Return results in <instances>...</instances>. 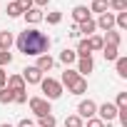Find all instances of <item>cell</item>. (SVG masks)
<instances>
[{
	"label": "cell",
	"mask_w": 127,
	"mask_h": 127,
	"mask_svg": "<svg viewBox=\"0 0 127 127\" xmlns=\"http://www.w3.org/2000/svg\"><path fill=\"white\" fill-rule=\"evenodd\" d=\"M72 20H75V25L90 20V8H85V5H75V8H72Z\"/></svg>",
	"instance_id": "cell-8"
},
{
	"label": "cell",
	"mask_w": 127,
	"mask_h": 127,
	"mask_svg": "<svg viewBox=\"0 0 127 127\" xmlns=\"http://www.w3.org/2000/svg\"><path fill=\"white\" fill-rule=\"evenodd\" d=\"M95 25H97V28H102L105 32H107V30H115V13H102V15H100V20H97Z\"/></svg>",
	"instance_id": "cell-9"
},
{
	"label": "cell",
	"mask_w": 127,
	"mask_h": 127,
	"mask_svg": "<svg viewBox=\"0 0 127 127\" xmlns=\"http://www.w3.org/2000/svg\"><path fill=\"white\" fill-rule=\"evenodd\" d=\"M52 65H55V60L45 52V55H40V57H37V65H35V67H37L40 72H50V70H52Z\"/></svg>",
	"instance_id": "cell-13"
},
{
	"label": "cell",
	"mask_w": 127,
	"mask_h": 127,
	"mask_svg": "<svg viewBox=\"0 0 127 127\" xmlns=\"http://www.w3.org/2000/svg\"><path fill=\"white\" fill-rule=\"evenodd\" d=\"M10 62H13V55H10V52H5V50H0V67L10 65Z\"/></svg>",
	"instance_id": "cell-32"
},
{
	"label": "cell",
	"mask_w": 127,
	"mask_h": 127,
	"mask_svg": "<svg viewBox=\"0 0 127 127\" xmlns=\"http://www.w3.org/2000/svg\"><path fill=\"white\" fill-rule=\"evenodd\" d=\"M42 20H47V25H60V20H62V13H60V10H52V13L42 15Z\"/></svg>",
	"instance_id": "cell-22"
},
{
	"label": "cell",
	"mask_w": 127,
	"mask_h": 127,
	"mask_svg": "<svg viewBox=\"0 0 127 127\" xmlns=\"http://www.w3.org/2000/svg\"><path fill=\"white\" fill-rule=\"evenodd\" d=\"M13 102H18V105H25V102H28V92H25V90H20V92H13Z\"/></svg>",
	"instance_id": "cell-31"
},
{
	"label": "cell",
	"mask_w": 127,
	"mask_h": 127,
	"mask_svg": "<svg viewBox=\"0 0 127 127\" xmlns=\"http://www.w3.org/2000/svg\"><path fill=\"white\" fill-rule=\"evenodd\" d=\"M95 30H97V25H95V20H92V18L77 25V32H80V35H85V37H90V35H95Z\"/></svg>",
	"instance_id": "cell-14"
},
{
	"label": "cell",
	"mask_w": 127,
	"mask_h": 127,
	"mask_svg": "<svg viewBox=\"0 0 127 127\" xmlns=\"http://www.w3.org/2000/svg\"><path fill=\"white\" fill-rule=\"evenodd\" d=\"M77 77H80V75H77V70H70V67H67L65 72H62V77H60V85H67V87H70Z\"/></svg>",
	"instance_id": "cell-19"
},
{
	"label": "cell",
	"mask_w": 127,
	"mask_h": 127,
	"mask_svg": "<svg viewBox=\"0 0 127 127\" xmlns=\"http://www.w3.org/2000/svg\"><path fill=\"white\" fill-rule=\"evenodd\" d=\"M60 62H62V65H72V62H77V55H75V50H70V47H65V50H62L60 52Z\"/></svg>",
	"instance_id": "cell-17"
},
{
	"label": "cell",
	"mask_w": 127,
	"mask_h": 127,
	"mask_svg": "<svg viewBox=\"0 0 127 127\" xmlns=\"http://www.w3.org/2000/svg\"><path fill=\"white\" fill-rule=\"evenodd\" d=\"M67 92H70V95H85V92H87V80H85V77H77V80L67 87Z\"/></svg>",
	"instance_id": "cell-12"
},
{
	"label": "cell",
	"mask_w": 127,
	"mask_h": 127,
	"mask_svg": "<svg viewBox=\"0 0 127 127\" xmlns=\"http://www.w3.org/2000/svg\"><path fill=\"white\" fill-rule=\"evenodd\" d=\"M95 115H97V102H92L90 97L77 105V117H80V120H90V117H95Z\"/></svg>",
	"instance_id": "cell-4"
},
{
	"label": "cell",
	"mask_w": 127,
	"mask_h": 127,
	"mask_svg": "<svg viewBox=\"0 0 127 127\" xmlns=\"http://www.w3.org/2000/svg\"><path fill=\"white\" fill-rule=\"evenodd\" d=\"M13 3H15V0H13Z\"/></svg>",
	"instance_id": "cell-41"
},
{
	"label": "cell",
	"mask_w": 127,
	"mask_h": 127,
	"mask_svg": "<svg viewBox=\"0 0 127 127\" xmlns=\"http://www.w3.org/2000/svg\"><path fill=\"white\" fill-rule=\"evenodd\" d=\"M87 127H105V122H102L100 117H90V120H87Z\"/></svg>",
	"instance_id": "cell-36"
},
{
	"label": "cell",
	"mask_w": 127,
	"mask_h": 127,
	"mask_svg": "<svg viewBox=\"0 0 127 127\" xmlns=\"http://www.w3.org/2000/svg\"><path fill=\"white\" fill-rule=\"evenodd\" d=\"M37 125L40 127H57V120H55V115H45V117H37Z\"/></svg>",
	"instance_id": "cell-24"
},
{
	"label": "cell",
	"mask_w": 127,
	"mask_h": 127,
	"mask_svg": "<svg viewBox=\"0 0 127 127\" xmlns=\"http://www.w3.org/2000/svg\"><path fill=\"white\" fill-rule=\"evenodd\" d=\"M18 127H35V125H32L30 120H20V122H18Z\"/></svg>",
	"instance_id": "cell-38"
},
{
	"label": "cell",
	"mask_w": 127,
	"mask_h": 127,
	"mask_svg": "<svg viewBox=\"0 0 127 127\" xmlns=\"http://www.w3.org/2000/svg\"><path fill=\"white\" fill-rule=\"evenodd\" d=\"M75 55H77V57H90V55H92V50H90V45H87V37H82V40L77 42Z\"/></svg>",
	"instance_id": "cell-20"
},
{
	"label": "cell",
	"mask_w": 127,
	"mask_h": 127,
	"mask_svg": "<svg viewBox=\"0 0 127 127\" xmlns=\"http://www.w3.org/2000/svg\"><path fill=\"white\" fill-rule=\"evenodd\" d=\"M13 45H15V37H13V32H10V30L0 32V50L10 52V47H13Z\"/></svg>",
	"instance_id": "cell-16"
},
{
	"label": "cell",
	"mask_w": 127,
	"mask_h": 127,
	"mask_svg": "<svg viewBox=\"0 0 127 127\" xmlns=\"http://www.w3.org/2000/svg\"><path fill=\"white\" fill-rule=\"evenodd\" d=\"M117 120H120V125H122V127H127V107L117 110Z\"/></svg>",
	"instance_id": "cell-34"
},
{
	"label": "cell",
	"mask_w": 127,
	"mask_h": 127,
	"mask_svg": "<svg viewBox=\"0 0 127 127\" xmlns=\"http://www.w3.org/2000/svg\"><path fill=\"white\" fill-rule=\"evenodd\" d=\"M5 82H8V72H5L3 67H0V90L5 87Z\"/></svg>",
	"instance_id": "cell-37"
},
{
	"label": "cell",
	"mask_w": 127,
	"mask_h": 127,
	"mask_svg": "<svg viewBox=\"0 0 127 127\" xmlns=\"http://www.w3.org/2000/svg\"><path fill=\"white\" fill-rule=\"evenodd\" d=\"M102 55H105V60H107V62H115V60L120 57V47H112V45H102Z\"/></svg>",
	"instance_id": "cell-18"
},
{
	"label": "cell",
	"mask_w": 127,
	"mask_h": 127,
	"mask_svg": "<svg viewBox=\"0 0 127 127\" xmlns=\"http://www.w3.org/2000/svg\"><path fill=\"white\" fill-rule=\"evenodd\" d=\"M23 15H25V23H30V25L42 23V10H40V8H30V10H25Z\"/></svg>",
	"instance_id": "cell-10"
},
{
	"label": "cell",
	"mask_w": 127,
	"mask_h": 127,
	"mask_svg": "<svg viewBox=\"0 0 127 127\" xmlns=\"http://www.w3.org/2000/svg\"><path fill=\"white\" fill-rule=\"evenodd\" d=\"M5 87L13 90V92H20V90H25V80H23L20 75H10L8 82H5Z\"/></svg>",
	"instance_id": "cell-11"
},
{
	"label": "cell",
	"mask_w": 127,
	"mask_h": 127,
	"mask_svg": "<svg viewBox=\"0 0 127 127\" xmlns=\"http://www.w3.org/2000/svg\"><path fill=\"white\" fill-rule=\"evenodd\" d=\"M115 107H117V110L127 107V92H120V95H117V102H115Z\"/></svg>",
	"instance_id": "cell-33"
},
{
	"label": "cell",
	"mask_w": 127,
	"mask_h": 127,
	"mask_svg": "<svg viewBox=\"0 0 127 127\" xmlns=\"http://www.w3.org/2000/svg\"><path fill=\"white\" fill-rule=\"evenodd\" d=\"M10 102H13V90L3 87L0 90V105H10Z\"/></svg>",
	"instance_id": "cell-28"
},
{
	"label": "cell",
	"mask_w": 127,
	"mask_h": 127,
	"mask_svg": "<svg viewBox=\"0 0 127 127\" xmlns=\"http://www.w3.org/2000/svg\"><path fill=\"white\" fill-rule=\"evenodd\" d=\"M47 3H50V0H32V5H35V8H42V5H47Z\"/></svg>",
	"instance_id": "cell-39"
},
{
	"label": "cell",
	"mask_w": 127,
	"mask_h": 127,
	"mask_svg": "<svg viewBox=\"0 0 127 127\" xmlns=\"http://www.w3.org/2000/svg\"><path fill=\"white\" fill-rule=\"evenodd\" d=\"M102 42H105V45H112V47H120L122 35H120L117 30H107V32H105V37H102Z\"/></svg>",
	"instance_id": "cell-15"
},
{
	"label": "cell",
	"mask_w": 127,
	"mask_h": 127,
	"mask_svg": "<svg viewBox=\"0 0 127 127\" xmlns=\"http://www.w3.org/2000/svg\"><path fill=\"white\" fill-rule=\"evenodd\" d=\"M15 3H18V8H20L23 13L30 10V8H35V5H32V0H15Z\"/></svg>",
	"instance_id": "cell-35"
},
{
	"label": "cell",
	"mask_w": 127,
	"mask_h": 127,
	"mask_svg": "<svg viewBox=\"0 0 127 127\" xmlns=\"http://www.w3.org/2000/svg\"><path fill=\"white\" fill-rule=\"evenodd\" d=\"M115 25H117L120 30H125V28H127V10H125V13H117V15H115Z\"/></svg>",
	"instance_id": "cell-29"
},
{
	"label": "cell",
	"mask_w": 127,
	"mask_h": 127,
	"mask_svg": "<svg viewBox=\"0 0 127 127\" xmlns=\"http://www.w3.org/2000/svg\"><path fill=\"white\" fill-rule=\"evenodd\" d=\"M65 127H85V122H82L77 115H67V117H65Z\"/></svg>",
	"instance_id": "cell-27"
},
{
	"label": "cell",
	"mask_w": 127,
	"mask_h": 127,
	"mask_svg": "<svg viewBox=\"0 0 127 127\" xmlns=\"http://www.w3.org/2000/svg\"><path fill=\"white\" fill-rule=\"evenodd\" d=\"M0 127H15V125H10V122H3V125H0Z\"/></svg>",
	"instance_id": "cell-40"
},
{
	"label": "cell",
	"mask_w": 127,
	"mask_h": 127,
	"mask_svg": "<svg viewBox=\"0 0 127 127\" xmlns=\"http://www.w3.org/2000/svg\"><path fill=\"white\" fill-rule=\"evenodd\" d=\"M115 67H117V75H120V77H127V57L120 55V57L115 60Z\"/></svg>",
	"instance_id": "cell-21"
},
{
	"label": "cell",
	"mask_w": 127,
	"mask_h": 127,
	"mask_svg": "<svg viewBox=\"0 0 127 127\" xmlns=\"http://www.w3.org/2000/svg\"><path fill=\"white\" fill-rule=\"evenodd\" d=\"M107 8H112L115 13H125V10H127V0H110Z\"/></svg>",
	"instance_id": "cell-25"
},
{
	"label": "cell",
	"mask_w": 127,
	"mask_h": 127,
	"mask_svg": "<svg viewBox=\"0 0 127 127\" xmlns=\"http://www.w3.org/2000/svg\"><path fill=\"white\" fill-rule=\"evenodd\" d=\"M92 70H95V60H92V55H90V57H77V75H80V77L90 75Z\"/></svg>",
	"instance_id": "cell-7"
},
{
	"label": "cell",
	"mask_w": 127,
	"mask_h": 127,
	"mask_svg": "<svg viewBox=\"0 0 127 127\" xmlns=\"http://www.w3.org/2000/svg\"><path fill=\"white\" fill-rule=\"evenodd\" d=\"M28 105H30V110H32V115H35V117L52 115V105H50V100H45V97H30V100H28Z\"/></svg>",
	"instance_id": "cell-3"
},
{
	"label": "cell",
	"mask_w": 127,
	"mask_h": 127,
	"mask_svg": "<svg viewBox=\"0 0 127 127\" xmlns=\"http://www.w3.org/2000/svg\"><path fill=\"white\" fill-rule=\"evenodd\" d=\"M87 45H90V50H92V52H97V50H102V45H105V42H102V37H100V35H90V37H87Z\"/></svg>",
	"instance_id": "cell-23"
},
{
	"label": "cell",
	"mask_w": 127,
	"mask_h": 127,
	"mask_svg": "<svg viewBox=\"0 0 127 127\" xmlns=\"http://www.w3.org/2000/svg\"><path fill=\"white\" fill-rule=\"evenodd\" d=\"M97 115H100V120L107 125V122H112V120H117V107H115V102H105V105H97Z\"/></svg>",
	"instance_id": "cell-5"
},
{
	"label": "cell",
	"mask_w": 127,
	"mask_h": 127,
	"mask_svg": "<svg viewBox=\"0 0 127 127\" xmlns=\"http://www.w3.org/2000/svg\"><path fill=\"white\" fill-rule=\"evenodd\" d=\"M40 87H42V92H45V100H57V97H62V85H60V80H52V77H42L40 80Z\"/></svg>",
	"instance_id": "cell-2"
},
{
	"label": "cell",
	"mask_w": 127,
	"mask_h": 127,
	"mask_svg": "<svg viewBox=\"0 0 127 127\" xmlns=\"http://www.w3.org/2000/svg\"><path fill=\"white\" fill-rule=\"evenodd\" d=\"M90 13H107V0H92V8H90Z\"/></svg>",
	"instance_id": "cell-26"
},
{
	"label": "cell",
	"mask_w": 127,
	"mask_h": 127,
	"mask_svg": "<svg viewBox=\"0 0 127 127\" xmlns=\"http://www.w3.org/2000/svg\"><path fill=\"white\" fill-rule=\"evenodd\" d=\"M15 45L23 55H32V57H40L50 50V37L45 32H40L37 28H25L18 37H15Z\"/></svg>",
	"instance_id": "cell-1"
},
{
	"label": "cell",
	"mask_w": 127,
	"mask_h": 127,
	"mask_svg": "<svg viewBox=\"0 0 127 127\" xmlns=\"http://www.w3.org/2000/svg\"><path fill=\"white\" fill-rule=\"evenodd\" d=\"M23 80H25V85H40V80H42V72L35 67V65H28L25 70H23V75H20Z\"/></svg>",
	"instance_id": "cell-6"
},
{
	"label": "cell",
	"mask_w": 127,
	"mask_h": 127,
	"mask_svg": "<svg viewBox=\"0 0 127 127\" xmlns=\"http://www.w3.org/2000/svg\"><path fill=\"white\" fill-rule=\"evenodd\" d=\"M23 10L18 8V3H8V18H20Z\"/></svg>",
	"instance_id": "cell-30"
}]
</instances>
